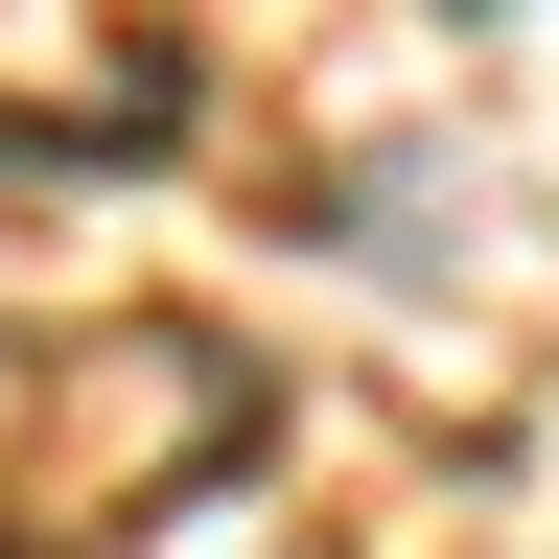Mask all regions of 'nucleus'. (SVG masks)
I'll use <instances>...</instances> for the list:
<instances>
[{
  "label": "nucleus",
  "instance_id": "1",
  "mask_svg": "<svg viewBox=\"0 0 559 559\" xmlns=\"http://www.w3.org/2000/svg\"><path fill=\"white\" fill-rule=\"evenodd\" d=\"M466 24H489V0H466Z\"/></svg>",
  "mask_w": 559,
  "mask_h": 559
}]
</instances>
